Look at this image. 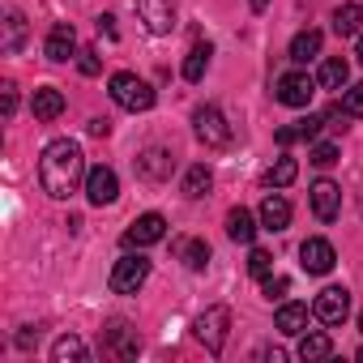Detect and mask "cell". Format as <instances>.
Segmentation results:
<instances>
[{"label": "cell", "mask_w": 363, "mask_h": 363, "mask_svg": "<svg viewBox=\"0 0 363 363\" xmlns=\"http://www.w3.org/2000/svg\"><path fill=\"white\" fill-rule=\"evenodd\" d=\"M39 179H43V193L56 197V201H69L82 184H86V154L77 141L69 137H56L43 145V158H39Z\"/></svg>", "instance_id": "obj_1"}, {"label": "cell", "mask_w": 363, "mask_h": 363, "mask_svg": "<svg viewBox=\"0 0 363 363\" xmlns=\"http://www.w3.org/2000/svg\"><path fill=\"white\" fill-rule=\"evenodd\" d=\"M107 86H111L116 107H124V111H150L154 107V86L137 73H111Z\"/></svg>", "instance_id": "obj_2"}, {"label": "cell", "mask_w": 363, "mask_h": 363, "mask_svg": "<svg viewBox=\"0 0 363 363\" xmlns=\"http://www.w3.org/2000/svg\"><path fill=\"white\" fill-rule=\"evenodd\" d=\"M227 329H231V312H227L223 303L206 308V312L193 320V333H197V342H201L210 354H223V346H227Z\"/></svg>", "instance_id": "obj_3"}, {"label": "cell", "mask_w": 363, "mask_h": 363, "mask_svg": "<svg viewBox=\"0 0 363 363\" xmlns=\"http://www.w3.org/2000/svg\"><path fill=\"white\" fill-rule=\"evenodd\" d=\"M193 133H197V141L210 145V150H227V145H231V124H227V116H223L218 107H197Z\"/></svg>", "instance_id": "obj_4"}, {"label": "cell", "mask_w": 363, "mask_h": 363, "mask_svg": "<svg viewBox=\"0 0 363 363\" xmlns=\"http://www.w3.org/2000/svg\"><path fill=\"white\" fill-rule=\"evenodd\" d=\"M145 278H150V261L137 252H128V257H120L116 261V269H111V278H107V286L116 291V295H137L141 286H145Z\"/></svg>", "instance_id": "obj_5"}, {"label": "cell", "mask_w": 363, "mask_h": 363, "mask_svg": "<svg viewBox=\"0 0 363 363\" xmlns=\"http://www.w3.org/2000/svg\"><path fill=\"white\" fill-rule=\"evenodd\" d=\"M312 94H316V77H308V73H282L278 77V86H274V99L282 103V107H308L312 103Z\"/></svg>", "instance_id": "obj_6"}, {"label": "cell", "mask_w": 363, "mask_h": 363, "mask_svg": "<svg viewBox=\"0 0 363 363\" xmlns=\"http://www.w3.org/2000/svg\"><path fill=\"white\" fill-rule=\"evenodd\" d=\"M312 316H316L320 325H342V320L350 316V291H346V286H325V291L316 295V303H312Z\"/></svg>", "instance_id": "obj_7"}, {"label": "cell", "mask_w": 363, "mask_h": 363, "mask_svg": "<svg viewBox=\"0 0 363 363\" xmlns=\"http://www.w3.org/2000/svg\"><path fill=\"white\" fill-rule=\"evenodd\" d=\"M103 350L111 354V359H137V350H141V337H137V329H128V320H107V333H103Z\"/></svg>", "instance_id": "obj_8"}, {"label": "cell", "mask_w": 363, "mask_h": 363, "mask_svg": "<svg viewBox=\"0 0 363 363\" xmlns=\"http://www.w3.org/2000/svg\"><path fill=\"white\" fill-rule=\"evenodd\" d=\"M299 265L308 269V274H329L333 265H337V252H333V244L329 240H320V235H312V240H303L299 244Z\"/></svg>", "instance_id": "obj_9"}, {"label": "cell", "mask_w": 363, "mask_h": 363, "mask_svg": "<svg viewBox=\"0 0 363 363\" xmlns=\"http://www.w3.org/2000/svg\"><path fill=\"white\" fill-rule=\"evenodd\" d=\"M171 171H175L171 150L150 145V150H141V154H137V175L145 179V184H162V179H171Z\"/></svg>", "instance_id": "obj_10"}, {"label": "cell", "mask_w": 363, "mask_h": 363, "mask_svg": "<svg viewBox=\"0 0 363 363\" xmlns=\"http://www.w3.org/2000/svg\"><path fill=\"white\" fill-rule=\"evenodd\" d=\"M137 18L150 35H171L175 26V0H137Z\"/></svg>", "instance_id": "obj_11"}, {"label": "cell", "mask_w": 363, "mask_h": 363, "mask_svg": "<svg viewBox=\"0 0 363 363\" xmlns=\"http://www.w3.org/2000/svg\"><path fill=\"white\" fill-rule=\"evenodd\" d=\"M86 197H90V206H111L120 197V179H116L111 167H90L86 171Z\"/></svg>", "instance_id": "obj_12"}, {"label": "cell", "mask_w": 363, "mask_h": 363, "mask_svg": "<svg viewBox=\"0 0 363 363\" xmlns=\"http://www.w3.org/2000/svg\"><path fill=\"white\" fill-rule=\"evenodd\" d=\"M308 197H312V214H316L320 223H333V218H337V210H342V189L333 184V179H316V184L308 189Z\"/></svg>", "instance_id": "obj_13"}, {"label": "cell", "mask_w": 363, "mask_h": 363, "mask_svg": "<svg viewBox=\"0 0 363 363\" xmlns=\"http://www.w3.org/2000/svg\"><path fill=\"white\" fill-rule=\"evenodd\" d=\"M167 235V218L162 214H141L128 231H124V244L128 248H150V244H158Z\"/></svg>", "instance_id": "obj_14"}, {"label": "cell", "mask_w": 363, "mask_h": 363, "mask_svg": "<svg viewBox=\"0 0 363 363\" xmlns=\"http://www.w3.org/2000/svg\"><path fill=\"white\" fill-rule=\"evenodd\" d=\"M43 52H48V60H56V65L73 60V56H77V30H73L69 22H56V26L48 30V43H43Z\"/></svg>", "instance_id": "obj_15"}, {"label": "cell", "mask_w": 363, "mask_h": 363, "mask_svg": "<svg viewBox=\"0 0 363 363\" xmlns=\"http://www.w3.org/2000/svg\"><path fill=\"white\" fill-rule=\"evenodd\" d=\"M30 111H35V120H60L65 116V94L56 90V86H39L35 90V99H30Z\"/></svg>", "instance_id": "obj_16"}, {"label": "cell", "mask_w": 363, "mask_h": 363, "mask_svg": "<svg viewBox=\"0 0 363 363\" xmlns=\"http://www.w3.org/2000/svg\"><path fill=\"white\" fill-rule=\"evenodd\" d=\"M261 227H265V231H286V227H291V201H286L282 193H269V197L261 201Z\"/></svg>", "instance_id": "obj_17"}, {"label": "cell", "mask_w": 363, "mask_h": 363, "mask_svg": "<svg viewBox=\"0 0 363 363\" xmlns=\"http://www.w3.org/2000/svg\"><path fill=\"white\" fill-rule=\"evenodd\" d=\"M274 329L282 337H299L308 329V303H282L278 316H274Z\"/></svg>", "instance_id": "obj_18"}, {"label": "cell", "mask_w": 363, "mask_h": 363, "mask_svg": "<svg viewBox=\"0 0 363 363\" xmlns=\"http://www.w3.org/2000/svg\"><path fill=\"white\" fill-rule=\"evenodd\" d=\"M320 128H325V120H320V116L295 120V124L278 128V145H291V141H316V137H320Z\"/></svg>", "instance_id": "obj_19"}, {"label": "cell", "mask_w": 363, "mask_h": 363, "mask_svg": "<svg viewBox=\"0 0 363 363\" xmlns=\"http://www.w3.org/2000/svg\"><path fill=\"white\" fill-rule=\"evenodd\" d=\"M333 35H337V39L363 35V5H337V9H333Z\"/></svg>", "instance_id": "obj_20"}, {"label": "cell", "mask_w": 363, "mask_h": 363, "mask_svg": "<svg viewBox=\"0 0 363 363\" xmlns=\"http://www.w3.org/2000/svg\"><path fill=\"white\" fill-rule=\"evenodd\" d=\"M171 248H175V257L184 261V265H189L193 274L210 265V244H206V240H175Z\"/></svg>", "instance_id": "obj_21"}, {"label": "cell", "mask_w": 363, "mask_h": 363, "mask_svg": "<svg viewBox=\"0 0 363 363\" xmlns=\"http://www.w3.org/2000/svg\"><path fill=\"white\" fill-rule=\"evenodd\" d=\"M210 189H214V171H210L206 162H193V167L184 171V197L201 201V197H206Z\"/></svg>", "instance_id": "obj_22"}, {"label": "cell", "mask_w": 363, "mask_h": 363, "mask_svg": "<svg viewBox=\"0 0 363 363\" xmlns=\"http://www.w3.org/2000/svg\"><path fill=\"white\" fill-rule=\"evenodd\" d=\"M320 43H325V35H320V30H299V35L291 39V60H295V65L316 60V56H320Z\"/></svg>", "instance_id": "obj_23"}, {"label": "cell", "mask_w": 363, "mask_h": 363, "mask_svg": "<svg viewBox=\"0 0 363 363\" xmlns=\"http://www.w3.org/2000/svg\"><path fill=\"white\" fill-rule=\"evenodd\" d=\"M346 77H350V65H346L342 56H329V60H320L316 86H320V90H342V86H346Z\"/></svg>", "instance_id": "obj_24"}, {"label": "cell", "mask_w": 363, "mask_h": 363, "mask_svg": "<svg viewBox=\"0 0 363 363\" xmlns=\"http://www.w3.org/2000/svg\"><path fill=\"white\" fill-rule=\"evenodd\" d=\"M0 26H5V39H0V52H5V56H18L22 52V43H26V18L13 9L5 22H0Z\"/></svg>", "instance_id": "obj_25"}, {"label": "cell", "mask_w": 363, "mask_h": 363, "mask_svg": "<svg viewBox=\"0 0 363 363\" xmlns=\"http://www.w3.org/2000/svg\"><path fill=\"white\" fill-rule=\"evenodd\" d=\"M227 235H231L235 244H252V240H257V218H252L244 206L231 210V214H227Z\"/></svg>", "instance_id": "obj_26"}, {"label": "cell", "mask_w": 363, "mask_h": 363, "mask_svg": "<svg viewBox=\"0 0 363 363\" xmlns=\"http://www.w3.org/2000/svg\"><path fill=\"white\" fill-rule=\"evenodd\" d=\"M52 359H56V363H86V359H90V346H86L82 337L65 333V337L52 346Z\"/></svg>", "instance_id": "obj_27"}, {"label": "cell", "mask_w": 363, "mask_h": 363, "mask_svg": "<svg viewBox=\"0 0 363 363\" xmlns=\"http://www.w3.org/2000/svg\"><path fill=\"white\" fill-rule=\"evenodd\" d=\"M329 354H333L329 333H303V337H299V359H303V363H320V359H329Z\"/></svg>", "instance_id": "obj_28"}, {"label": "cell", "mask_w": 363, "mask_h": 363, "mask_svg": "<svg viewBox=\"0 0 363 363\" xmlns=\"http://www.w3.org/2000/svg\"><path fill=\"white\" fill-rule=\"evenodd\" d=\"M210 56H214L210 43H193V52L184 56V82H201L206 69H210Z\"/></svg>", "instance_id": "obj_29"}, {"label": "cell", "mask_w": 363, "mask_h": 363, "mask_svg": "<svg viewBox=\"0 0 363 363\" xmlns=\"http://www.w3.org/2000/svg\"><path fill=\"white\" fill-rule=\"evenodd\" d=\"M295 175H299V162H295L291 154H282V158H278V162L265 171V184H269V189H286Z\"/></svg>", "instance_id": "obj_30"}, {"label": "cell", "mask_w": 363, "mask_h": 363, "mask_svg": "<svg viewBox=\"0 0 363 363\" xmlns=\"http://www.w3.org/2000/svg\"><path fill=\"white\" fill-rule=\"evenodd\" d=\"M337 107H342V116H354V120H359V116H363V82L346 86V90H342V103H337Z\"/></svg>", "instance_id": "obj_31"}, {"label": "cell", "mask_w": 363, "mask_h": 363, "mask_svg": "<svg viewBox=\"0 0 363 363\" xmlns=\"http://www.w3.org/2000/svg\"><path fill=\"white\" fill-rule=\"evenodd\" d=\"M269 269H274V252L252 248V252H248V274H252V278H269Z\"/></svg>", "instance_id": "obj_32"}, {"label": "cell", "mask_w": 363, "mask_h": 363, "mask_svg": "<svg viewBox=\"0 0 363 363\" xmlns=\"http://www.w3.org/2000/svg\"><path fill=\"white\" fill-rule=\"evenodd\" d=\"M337 154H342V150H337V145H333V141H316V145H312V154H308V158H312V162H316V167H333V162H337Z\"/></svg>", "instance_id": "obj_33"}, {"label": "cell", "mask_w": 363, "mask_h": 363, "mask_svg": "<svg viewBox=\"0 0 363 363\" xmlns=\"http://www.w3.org/2000/svg\"><path fill=\"white\" fill-rule=\"evenodd\" d=\"M77 69H82L86 77H99V69H103V65H99V52H94V48L77 52Z\"/></svg>", "instance_id": "obj_34"}, {"label": "cell", "mask_w": 363, "mask_h": 363, "mask_svg": "<svg viewBox=\"0 0 363 363\" xmlns=\"http://www.w3.org/2000/svg\"><path fill=\"white\" fill-rule=\"evenodd\" d=\"M261 291H265V299L274 303V299H282V295L291 291V282H286V278H261Z\"/></svg>", "instance_id": "obj_35"}, {"label": "cell", "mask_w": 363, "mask_h": 363, "mask_svg": "<svg viewBox=\"0 0 363 363\" xmlns=\"http://www.w3.org/2000/svg\"><path fill=\"white\" fill-rule=\"evenodd\" d=\"M94 26H99V35H103V39H111V43L120 39V30H116V18H111V13H103V18H99Z\"/></svg>", "instance_id": "obj_36"}, {"label": "cell", "mask_w": 363, "mask_h": 363, "mask_svg": "<svg viewBox=\"0 0 363 363\" xmlns=\"http://www.w3.org/2000/svg\"><path fill=\"white\" fill-rule=\"evenodd\" d=\"M13 111H18V86L5 82V120H13Z\"/></svg>", "instance_id": "obj_37"}, {"label": "cell", "mask_w": 363, "mask_h": 363, "mask_svg": "<svg viewBox=\"0 0 363 363\" xmlns=\"http://www.w3.org/2000/svg\"><path fill=\"white\" fill-rule=\"evenodd\" d=\"M107 133H111V120L94 116V120H90V137H107Z\"/></svg>", "instance_id": "obj_38"}, {"label": "cell", "mask_w": 363, "mask_h": 363, "mask_svg": "<svg viewBox=\"0 0 363 363\" xmlns=\"http://www.w3.org/2000/svg\"><path fill=\"white\" fill-rule=\"evenodd\" d=\"M248 9H252V13H265V9H269V0H248Z\"/></svg>", "instance_id": "obj_39"}, {"label": "cell", "mask_w": 363, "mask_h": 363, "mask_svg": "<svg viewBox=\"0 0 363 363\" xmlns=\"http://www.w3.org/2000/svg\"><path fill=\"white\" fill-rule=\"evenodd\" d=\"M354 56H359V65H363V35H359V48H354Z\"/></svg>", "instance_id": "obj_40"}, {"label": "cell", "mask_w": 363, "mask_h": 363, "mask_svg": "<svg viewBox=\"0 0 363 363\" xmlns=\"http://www.w3.org/2000/svg\"><path fill=\"white\" fill-rule=\"evenodd\" d=\"M359 329H363V312H359Z\"/></svg>", "instance_id": "obj_41"}]
</instances>
